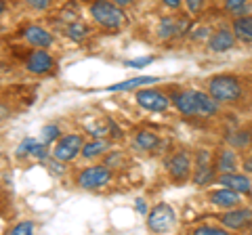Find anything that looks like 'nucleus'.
Returning a JSON list of instances; mask_svg holds the SVG:
<instances>
[{"label": "nucleus", "instance_id": "obj_4", "mask_svg": "<svg viewBox=\"0 0 252 235\" xmlns=\"http://www.w3.org/2000/svg\"><path fill=\"white\" fill-rule=\"evenodd\" d=\"M109 178H112V172L107 168L93 166V168L82 170V175L78 176V185H80L82 189H99V187L109 183Z\"/></svg>", "mask_w": 252, "mask_h": 235}, {"label": "nucleus", "instance_id": "obj_18", "mask_svg": "<svg viewBox=\"0 0 252 235\" xmlns=\"http://www.w3.org/2000/svg\"><path fill=\"white\" fill-rule=\"evenodd\" d=\"M233 36L244 42H252V17H238L233 21Z\"/></svg>", "mask_w": 252, "mask_h": 235}, {"label": "nucleus", "instance_id": "obj_10", "mask_svg": "<svg viewBox=\"0 0 252 235\" xmlns=\"http://www.w3.org/2000/svg\"><path fill=\"white\" fill-rule=\"evenodd\" d=\"M227 229H244L252 223V210H229L223 218H220Z\"/></svg>", "mask_w": 252, "mask_h": 235}, {"label": "nucleus", "instance_id": "obj_6", "mask_svg": "<svg viewBox=\"0 0 252 235\" xmlns=\"http://www.w3.org/2000/svg\"><path fill=\"white\" fill-rule=\"evenodd\" d=\"M137 103L141 107L149 109V112H164V109L168 107V99L164 97L160 90L145 88V90H139L137 92Z\"/></svg>", "mask_w": 252, "mask_h": 235}, {"label": "nucleus", "instance_id": "obj_32", "mask_svg": "<svg viewBox=\"0 0 252 235\" xmlns=\"http://www.w3.org/2000/svg\"><path fill=\"white\" fill-rule=\"evenodd\" d=\"M162 2L166 4V6H170V9H179V6H181V2H183V0H162Z\"/></svg>", "mask_w": 252, "mask_h": 235}, {"label": "nucleus", "instance_id": "obj_1", "mask_svg": "<svg viewBox=\"0 0 252 235\" xmlns=\"http://www.w3.org/2000/svg\"><path fill=\"white\" fill-rule=\"evenodd\" d=\"M91 15H93V19L97 21L99 26L109 28V29H116V28H120L124 23L122 6L114 4L112 0H97V2H93Z\"/></svg>", "mask_w": 252, "mask_h": 235}, {"label": "nucleus", "instance_id": "obj_27", "mask_svg": "<svg viewBox=\"0 0 252 235\" xmlns=\"http://www.w3.org/2000/svg\"><path fill=\"white\" fill-rule=\"evenodd\" d=\"M193 233H198V235H225V231L219 229V227H198Z\"/></svg>", "mask_w": 252, "mask_h": 235}, {"label": "nucleus", "instance_id": "obj_14", "mask_svg": "<svg viewBox=\"0 0 252 235\" xmlns=\"http://www.w3.org/2000/svg\"><path fill=\"white\" fill-rule=\"evenodd\" d=\"M233 42H235V38H233L231 32H227V29H219V32L208 40V49L215 51V53H223V51L233 49Z\"/></svg>", "mask_w": 252, "mask_h": 235}, {"label": "nucleus", "instance_id": "obj_20", "mask_svg": "<svg viewBox=\"0 0 252 235\" xmlns=\"http://www.w3.org/2000/svg\"><path fill=\"white\" fill-rule=\"evenodd\" d=\"M185 26V21H177L172 17H164L160 21V28H158V36L162 38V40H166V38L175 36L177 32H181V28Z\"/></svg>", "mask_w": 252, "mask_h": 235}, {"label": "nucleus", "instance_id": "obj_12", "mask_svg": "<svg viewBox=\"0 0 252 235\" xmlns=\"http://www.w3.org/2000/svg\"><path fill=\"white\" fill-rule=\"evenodd\" d=\"M210 202L220 208H233L240 204V193L229 189V187H223V189H217L210 193Z\"/></svg>", "mask_w": 252, "mask_h": 235}, {"label": "nucleus", "instance_id": "obj_2", "mask_svg": "<svg viewBox=\"0 0 252 235\" xmlns=\"http://www.w3.org/2000/svg\"><path fill=\"white\" fill-rule=\"evenodd\" d=\"M208 95L217 101H238L242 97V86L231 76H217L208 82Z\"/></svg>", "mask_w": 252, "mask_h": 235}, {"label": "nucleus", "instance_id": "obj_8", "mask_svg": "<svg viewBox=\"0 0 252 235\" xmlns=\"http://www.w3.org/2000/svg\"><path fill=\"white\" fill-rule=\"evenodd\" d=\"M53 57L46 51H36V53H32L30 55V59H28V72L32 74H46V72H51L53 69Z\"/></svg>", "mask_w": 252, "mask_h": 235}, {"label": "nucleus", "instance_id": "obj_30", "mask_svg": "<svg viewBox=\"0 0 252 235\" xmlns=\"http://www.w3.org/2000/svg\"><path fill=\"white\" fill-rule=\"evenodd\" d=\"M26 2L30 6H34V9H38V11H42V9H46V6L51 4V0H26Z\"/></svg>", "mask_w": 252, "mask_h": 235}, {"label": "nucleus", "instance_id": "obj_21", "mask_svg": "<svg viewBox=\"0 0 252 235\" xmlns=\"http://www.w3.org/2000/svg\"><path fill=\"white\" fill-rule=\"evenodd\" d=\"M235 168H238L235 153L231 149H220L219 158H217V170H220V172H233Z\"/></svg>", "mask_w": 252, "mask_h": 235}, {"label": "nucleus", "instance_id": "obj_36", "mask_svg": "<svg viewBox=\"0 0 252 235\" xmlns=\"http://www.w3.org/2000/svg\"><path fill=\"white\" fill-rule=\"evenodd\" d=\"M4 116H9V112H6L4 107H0V118H4Z\"/></svg>", "mask_w": 252, "mask_h": 235}, {"label": "nucleus", "instance_id": "obj_9", "mask_svg": "<svg viewBox=\"0 0 252 235\" xmlns=\"http://www.w3.org/2000/svg\"><path fill=\"white\" fill-rule=\"evenodd\" d=\"M193 181L198 185H206L212 181V168H210V153L206 149L198 151V164H195Z\"/></svg>", "mask_w": 252, "mask_h": 235}, {"label": "nucleus", "instance_id": "obj_31", "mask_svg": "<svg viewBox=\"0 0 252 235\" xmlns=\"http://www.w3.org/2000/svg\"><path fill=\"white\" fill-rule=\"evenodd\" d=\"M202 4H204V0H187V6L191 13H198L202 9Z\"/></svg>", "mask_w": 252, "mask_h": 235}, {"label": "nucleus", "instance_id": "obj_26", "mask_svg": "<svg viewBox=\"0 0 252 235\" xmlns=\"http://www.w3.org/2000/svg\"><path fill=\"white\" fill-rule=\"evenodd\" d=\"M32 231H34V223H19L17 227H13L11 229L13 235H28Z\"/></svg>", "mask_w": 252, "mask_h": 235}, {"label": "nucleus", "instance_id": "obj_11", "mask_svg": "<svg viewBox=\"0 0 252 235\" xmlns=\"http://www.w3.org/2000/svg\"><path fill=\"white\" fill-rule=\"evenodd\" d=\"M175 105L181 114L185 116H198V103H195V90H183V92H177L175 97Z\"/></svg>", "mask_w": 252, "mask_h": 235}, {"label": "nucleus", "instance_id": "obj_23", "mask_svg": "<svg viewBox=\"0 0 252 235\" xmlns=\"http://www.w3.org/2000/svg\"><path fill=\"white\" fill-rule=\"evenodd\" d=\"M107 147H109L107 141L97 139V141H93V143H89V145H82V155H84V158H89V160L91 158H97V155L107 151Z\"/></svg>", "mask_w": 252, "mask_h": 235}, {"label": "nucleus", "instance_id": "obj_3", "mask_svg": "<svg viewBox=\"0 0 252 235\" xmlns=\"http://www.w3.org/2000/svg\"><path fill=\"white\" fill-rule=\"evenodd\" d=\"M175 210H172L168 204H160V206L152 208V212L147 216V227L156 233H164V231H170L175 227Z\"/></svg>", "mask_w": 252, "mask_h": 235}, {"label": "nucleus", "instance_id": "obj_7", "mask_svg": "<svg viewBox=\"0 0 252 235\" xmlns=\"http://www.w3.org/2000/svg\"><path fill=\"white\" fill-rule=\"evenodd\" d=\"M168 166V172L172 175V178H177V181H183V178L189 176V170H191V162H189L187 153H175L172 158L166 162Z\"/></svg>", "mask_w": 252, "mask_h": 235}, {"label": "nucleus", "instance_id": "obj_19", "mask_svg": "<svg viewBox=\"0 0 252 235\" xmlns=\"http://www.w3.org/2000/svg\"><path fill=\"white\" fill-rule=\"evenodd\" d=\"M158 82V78L154 76H139V78H132V80H126V82H120V84H114V86H109L107 90H130V88H139V86H147V84H154Z\"/></svg>", "mask_w": 252, "mask_h": 235}, {"label": "nucleus", "instance_id": "obj_5", "mask_svg": "<svg viewBox=\"0 0 252 235\" xmlns=\"http://www.w3.org/2000/svg\"><path fill=\"white\" fill-rule=\"evenodd\" d=\"M82 151V137L80 135H69V137H63L53 149L55 160L59 162H69L74 160L78 153Z\"/></svg>", "mask_w": 252, "mask_h": 235}, {"label": "nucleus", "instance_id": "obj_15", "mask_svg": "<svg viewBox=\"0 0 252 235\" xmlns=\"http://www.w3.org/2000/svg\"><path fill=\"white\" fill-rule=\"evenodd\" d=\"M26 40L34 46H40V49H46V46L53 44V36L46 32V29L38 28V26H30L26 29Z\"/></svg>", "mask_w": 252, "mask_h": 235}, {"label": "nucleus", "instance_id": "obj_37", "mask_svg": "<svg viewBox=\"0 0 252 235\" xmlns=\"http://www.w3.org/2000/svg\"><path fill=\"white\" fill-rule=\"evenodd\" d=\"M2 13H4V2L0 0V15H2Z\"/></svg>", "mask_w": 252, "mask_h": 235}, {"label": "nucleus", "instance_id": "obj_16", "mask_svg": "<svg viewBox=\"0 0 252 235\" xmlns=\"http://www.w3.org/2000/svg\"><path fill=\"white\" fill-rule=\"evenodd\" d=\"M195 103H198V116H215L217 114V99H212L206 92L195 90Z\"/></svg>", "mask_w": 252, "mask_h": 235}, {"label": "nucleus", "instance_id": "obj_35", "mask_svg": "<svg viewBox=\"0 0 252 235\" xmlns=\"http://www.w3.org/2000/svg\"><path fill=\"white\" fill-rule=\"evenodd\" d=\"M244 170L252 172V158H246V160H244Z\"/></svg>", "mask_w": 252, "mask_h": 235}, {"label": "nucleus", "instance_id": "obj_33", "mask_svg": "<svg viewBox=\"0 0 252 235\" xmlns=\"http://www.w3.org/2000/svg\"><path fill=\"white\" fill-rule=\"evenodd\" d=\"M135 206H137V212H141V214H145V212H147V206H145V202H143V200H137V202H135Z\"/></svg>", "mask_w": 252, "mask_h": 235}, {"label": "nucleus", "instance_id": "obj_24", "mask_svg": "<svg viewBox=\"0 0 252 235\" xmlns=\"http://www.w3.org/2000/svg\"><path fill=\"white\" fill-rule=\"evenodd\" d=\"M59 137V126H55V124H49V126H44L42 128V143L46 145V143H51V141H55Z\"/></svg>", "mask_w": 252, "mask_h": 235}, {"label": "nucleus", "instance_id": "obj_34", "mask_svg": "<svg viewBox=\"0 0 252 235\" xmlns=\"http://www.w3.org/2000/svg\"><path fill=\"white\" fill-rule=\"evenodd\" d=\"M112 2L118 6H128V4H132V0H112Z\"/></svg>", "mask_w": 252, "mask_h": 235}, {"label": "nucleus", "instance_id": "obj_17", "mask_svg": "<svg viewBox=\"0 0 252 235\" xmlns=\"http://www.w3.org/2000/svg\"><path fill=\"white\" fill-rule=\"evenodd\" d=\"M17 155H34V158L44 160L46 158V147H44V143H38V141H34V139H26L19 145Z\"/></svg>", "mask_w": 252, "mask_h": 235}, {"label": "nucleus", "instance_id": "obj_13", "mask_svg": "<svg viewBox=\"0 0 252 235\" xmlns=\"http://www.w3.org/2000/svg\"><path fill=\"white\" fill-rule=\"evenodd\" d=\"M219 183L223 187L238 191V193H248L250 191V181L244 175H235V172H223V176L219 178Z\"/></svg>", "mask_w": 252, "mask_h": 235}, {"label": "nucleus", "instance_id": "obj_28", "mask_svg": "<svg viewBox=\"0 0 252 235\" xmlns=\"http://www.w3.org/2000/svg\"><path fill=\"white\" fill-rule=\"evenodd\" d=\"M149 63H154V57H141V59H132V61H126L128 67H145Z\"/></svg>", "mask_w": 252, "mask_h": 235}, {"label": "nucleus", "instance_id": "obj_29", "mask_svg": "<svg viewBox=\"0 0 252 235\" xmlns=\"http://www.w3.org/2000/svg\"><path fill=\"white\" fill-rule=\"evenodd\" d=\"M69 36L76 38V40H80V38L86 36V28L84 26H69Z\"/></svg>", "mask_w": 252, "mask_h": 235}, {"label": "nucleus", "instance_id": "obj_25", "mask_svg": "<svg viewBox=\"0 0 252 235\" xmlns=\"http://www.w3.org/2000/svg\"><path fill=\"white\" fill-rule=\"evenodd\" d=\"M225 6L231 13H244L246 11V0H225Z\"/></svg>", "mask_w": 252, "mask_h": 235}, {"label": "nucleus", "instance_id": "obj_22", "mask_svg": "<svg viewBox=\"0 0 252 235\" xmlns=\"http://www.w3.org/2000/svg\"><path fill=\"white\" fill-rule=\"evenodd\" d=\"M158 143H160V139H158V137L154 135V132H149V130L139 132L137 139H135V147H137V149H143V151L156 149Z\"/></svg>", "mask_w": 252, "mask_h": 235}]
</instances>
